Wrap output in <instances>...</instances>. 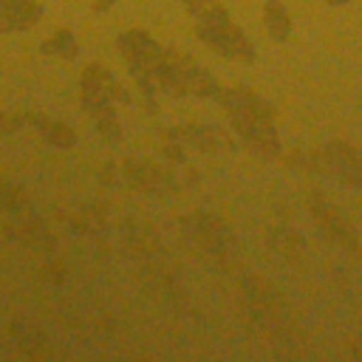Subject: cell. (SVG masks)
Masks as SVG:
<instances>
[{
	"label": "cell",
	"mask_w": 362,
	"mask_h": 362,
	"mask_svg": "<svg viewBox=\"0 0 362 362\" xmlns=\"http://www.w3.org/2000/svg\"><path fill=\"white\" fill-rule=\"evenodd\" d=\"M215 99L229 113L235 130L255 150L269 153V156L280 150V139H277V127H274V113H272V107L255 90H249L243 85H218Z\"/></svg>",
	"instance_id": "obj_1"
},
{
	"label": "cell",
	"mask_w": 362,
	"mask_h": 362,
	"mask_svg": "<svg viewBox=\"0 0 362 362\" xmlns=\"http://www.w3.org/2000/svg\"><path fill=\"white\" fill-rule=\"evenodd\" d=\"M195 17V34L229 59H252L255 48L249 37L232 23L229 11L218 0H181Z\"/></svg>",
	"instance_id": "obj_2"
},
{
	"label": "cell",
	"mask_w": 362,
	"mask_h": 362,
	"mask_svg": "<svg viewBox=\"0 0 362 362\" xmlns=\"http://www.w3.org/2000/svg\"><path fill=\"white\" fill-rule=\"evenodd\" d=\"M122 51H124L133 74L141 79V85H147L150 90L164 88L167 51H161L156 40H150L144 31H130L122 40Z\"/></svg>",
	"instance_id": "obj_3"
},
{
	"label": "cell",
	"mask_w": 362,
	"mask_h": 362,
	"mask_svg": "<svg viewBox=\"0 0 362 362\" xmlns=\"http://www.w3.org/2000/svg\"><path fill=\"white\" fill-rule=\"evenodd\" d=\"M164 88H170L175 93H192V96H209V99H215V93H218L215 76L206 74L195 62V57L178 54V51H167Z\"/></svg>",
	"instance_id": "obj_4"
},
{
	"label": "cell",
	"mask_w": 362,
	"mask_h": 362,
	"mask_svg": "<svg viewBox=\"0 0 362 362\" xmlns=\"http://www.w3.org/2000/svg\"><path fill=\"white\" fill-rule=\"evenodd\" d=\"M311 164L322 175H331L348 187H362V153L345 141H331L328 147L317 150L311 156Z\"/></svg>",
	"instance_id": "obj_5"
},
{
	"label": "cell",
	"mask_w": 362,
	"mask_h": 362,
	"mask_svg": "<svg viewBox=\"0 0 362 362\" xmlns=\"http://www.w3.org/2000/svg\"><path fill=\"white\" fill-rule=\"evenodd\" d=\"M314 215H317V221L322 223V229L339 243V246H348V249H356V235H354V229L348 226V221L334 209V206H328V201H322V198H317L314 201Z\"/></svg>",
	"instance_id": "obj_6"
},
{
	"label": "cell",
	"mask_w": 362,
	"mask_h": 362,
	"mask_svg": "<svg viewBox=\"0 0 362 362\" xmlns=\"http://www.w3.org/2000/svg\"><path fill=\"white\" fill-rule=\"evenodd\" d=\"M263 20H266V31L272 40L286 42L291 37V17L286 14V8H280L277 3H266L263 8Z\"/></svg>",
	"instance_id": "obj_7"
},
{
	"label": "cell",
	"mask_w": 362,
	"mask_h": 362,
	"mask_svg": "<svg viewBox=\"0 0 362 362\" xmlns=\"http://www.w3.org/2000/svg\"><path fill=\"white\" fill-rule=\"evenodd\" d=\"M187 139H189L198 150H206V153L215 150V141H212V130H209V127H201V124L187 127Z\"/></svg>",
	"instance_id": "obj_8"
},
{
	"label": "cell",
	"mask_w": 362,
	"mask_h": 362,
	"mask_svg": "<svg viewBox=\"0 0 362 362\" xmlns=\"http://www.w3.org/2000/svg\"><path fill=\"white\" fill-rule=\"evenodd\" d=\"M325 3H331V6H339V3H348V0H325Z\"/></svg>",
	"instance_id": "obj_9"
}]
</instances>
